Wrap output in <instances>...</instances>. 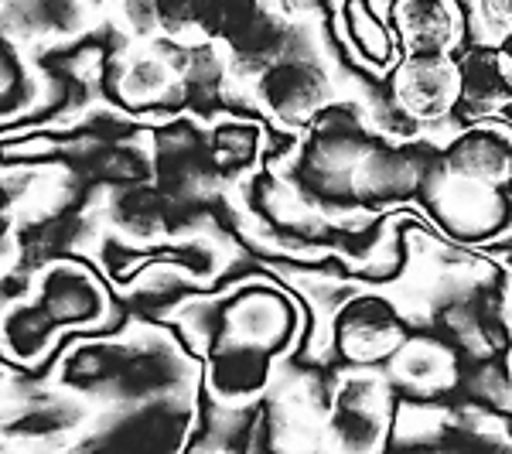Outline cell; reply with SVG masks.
I'll use <instances>...</instances> for the list:
<instances>
[{
    "label": "cell",
    "instance_id": "cell-7",
    "mask_svg": "<svg viewBox=\"0 0 512 454\" xmlns=\"http://www.w3.org/2000/svg\"><path fill=\"white\" fill-rule=\"evenodd\" d=\"M38 311L52 325H89L103 311V294L82 270L59 263L41 277Z\"/></svg>",
    "mask_w": 512,
    "mask_h": 454
},
{
    "label": "cell",
    "instance_id": "cell-6",
    "mask_svg": "<svg viewBox=\"0 0 512 454\" xmlns=\"http://www.w3.org/2000/svg\"><path fill=\"white\" fill-rule=\"evenodd\" d=\"M260 99L284 123H308L325 106L328 86L315 65L280 62L260 79Z\"/></svg>",
    "mask_w": 512,
    "mask_h": 454
},
{
    "label": "cell",
    "instance_id": "cell-2",
    "mask_svg": "<svg viewBox=\"0 0 512 454\" xmlns=\"http://www.w3.org/2000/svg\"><path fill=\"white\" fill-rule=\"evenodd\" d=\"M420 198H424L427 212L441 222V229L468 239V243L499 236L512 216L506 188L475 175H461L444 161H437V168L424 178Z\"/></svg>",
    "mask_w": 512,
    "mask_h": 454
},
{
    "label": "cell",
    "instance_id": "cell-10",
    "mask_svg": "<svg viewBox=\"0 0 512 454\" xmlns=\"http://www.w3.org/2000/svg\"><path fill=\"white\" fill-rule=\"evenodd\" d=\"M291 4H297V7H328L332 0H291Z\"/></svg>",
    "mask_w": 512,
    "mask_h": 454
},
{
    "label": "cell",
    "instance_id": "cell-4",
    "mask_svg": "<svg viewBox=\"0 0 512 454\" xmlns=\"http://www.w3.org/2000/svg\"><path fill=\"white\" fill-rule=\"evenodd\" d=\"M390 96L410 120L437 123L465 99V69L454 55L407 52L390 76Z\"/></svg>",
    "mask_w": 512,
    "mask_h": 454
},
{
    "label": "cell",
    "instance_id": "cell-3",
    "mask_svg": "<svg viewBox=\"0 0 512 454\" xmlns=\"http://www.w3.org/2000/svg\"><path fill=\"white\" fill-rule=\"evenodd\" d=\"M335 352L349 366H379L407 345V321L379 294H355L338 308L332 328Z\"/></svg>",
    "mask_w": 512,
    "mask_h": 454
},
{
    "label": "cell",
    "instance_id": "cell-1",
    "mask_svg": "<svg viewBox=\"0 0 512 454\" xmlns=\"http://www.w3.org/2000/svg\"><path fill=\"white\" fill-rule=\"evenodd\" d=\"M294 308L270 287H243L222 308L209 349L212 386L229 400H246L267 386L270 366L294 335Z\"/></svg>",
    "mask_w": 512,
    "mask_h": 454
},
{
    "label": "cell",
    "instance_id": "cell-5",
    "mask_svg": "<svg viewBox=\"0 0 512 454\" xmlns=\"http://www.w3.org/2000/svg\"><path fill=\"white\" fill-rule=\"evenodd\" d=\"M393 28L407 52L454 55L465 41V14L454 0H393Z\"/></svg>",
    "mask_w": 512,
    "mask_h": 454
},
{
    "label": "cell",
    "instance_id": "cell-8",
    "mask_svg": "<svg viewBox=\"0 0 512 454\" xmlns=\"http://www.w3.org/2000/svg\"><path fill=\"white\" fill-rule=\"evenodd\" d=\"M441 161L448 168L461 171V175H475L485 181L506 188L512 181V144L495 130H465L458 140H451V147L441 154Z\"/></svg>",
    "mask_w": 512,
    "mask_h": 454
},
{
    "label": "cell",
    "instance_id": "cell-9",
    "mask_svg": "<svg viewBox=\"0 0 512 454\" xmlns=\"http://www.w3.org/2000/svg\"><path fill=\"white\" fill-rule=\"evenodd\" d=\"M127 89H123V99L127 103H137V96H164V89H168V72L161 69L158 62H137L127 69ZM120 99V103H123Z\"/></svg>",
    "mask_w": 512,
    "mask_h": 454
}]
</instances>
